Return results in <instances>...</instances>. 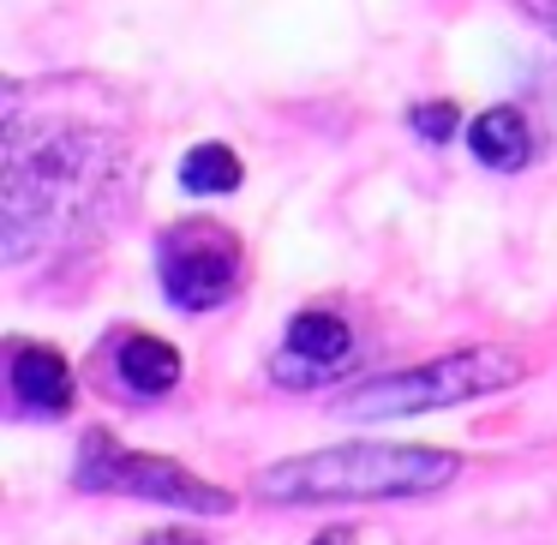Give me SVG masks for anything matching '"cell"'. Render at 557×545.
I'll return each instance as SVG.
<instances>
[{"mask_svg":"<svg viewBox=\"0 0 557 545\" xmlns=\"http://www.w3.org/2000/svg\"><path fill=\"white\" fill-rule=\"evenodd\" d=\"M126 162L121 133L85 114H30L18 85H7V126H0V240L7 264H25L49 240L73 234Z\"/></svg>","mask_w":557,"mask_h":545,"instance_id":"1","label":"cell"},{"mask_svg":"<svg viewBox=\"0 0 557 545\" xmlns=\"http://www.w3.org/2000/svg\"><path fill=\"white\" fill-rule=\"evenodd\" d=\"M461 473L456 449L425 444H336L270 461L252 480L258 504H377V497H425Z\"/></svg>","mask_w":557,"mask_h":545,"instance_id":"2","label":"cell"},{"mask_svg":"<svg viewBox=\"0 0 557 545\" xmlns=\"http://www.w3.org/2000/svg\"><path fill=\"white\" fill-rule=\"evenodd\" d=\"M521 377H528V360L509 348H456L425 366H408V372H384V377H366V384L342 389L336 413L342 420H408V413L497 396V389L521 384Z\"/></svg>","mask_w":557,"mask_h":545,"instance_id":"3","label":"cell"},{"mask_svg":"<svg viewBox=\"0 0 557 545\" xmlns=\"http://www.w3.org/2000/svg\"><path fill=\"white\" fill-rule=\"evenodd\" d=\"M73 485H78V492H114V497H145V504L193 509V516H228V509H234V492L198 480L193 468H181V461H169V456H138V449H121L109 432H85Z\"/></svg>","mask_w":557,"mask_h":545,"instance_id":"4","label":"cell"},{"mask_svg":"<svg viewBox=\"0 0 557 545\" xmlns=\"http://www.w3.org/2000/svg\"><path fill=\"white\" fill-rule=\"evenodd\" d=\"M157 282H162V294H169V306H181V312H216V306H228L246 282L240 234L210 222V216L162 228Z\"/></svg>","mask_w":557,"mask_h":545,"instance_id":"5","label":"cell"},{"mask_svg":"<svg viewBox=\"0 0 557 545\" xmlns=\"http://www.w3.org/2000/svg\"><path fill=\"white\" fill-rule=\"evenodd\" d=\"M348 360H354V330H348V318L312 306V312H300V318L288 324L282 354L270 360V372H276V384H288V389H312V384H330V377H336Z\"/></svg>","mask_w":557,"mask_h":545,"instance_id":"6","label":"cell"},{"mask_svg":"<svg viewBox=\"0 0 557 545\" xmlns=\"http://www.w3.org/2000/svg\"><path fill=\"white\" fill-rule=\"evenodd\" d=\"M7 384H13L18 413L61 420V413L73 408V366H66V354H54L49 342H13V348H7Z\"/></svg>","mask_w":557,"mask_h":545,"instance_id":"7","label":"cell"},{"mask_svg":"<svg viewBox=\"0 0 557 545\" xmlns=\"http://www.w3.org/2000/svg\"><path fill=\"white\" fill-rule=\"evenodd\" d=\"M114 377H121L126 396L157 401V396H169V389L181 384V354H174V342H162V336L126 330V336H114Z\"/></svg>","mask_w":557,"mask_h":545,"instance_id":"8","label":"cell"},{"mask_svg":"<svg viewBox=\"0 0 557 545\" xmlns=\"http://www.w3.org/2000/svg\"><path fill=\"white\" fill-rule=\"evenodd\" d=\"M468 150L485 162V169L497 174H516L533 162V126L521 109H509V102H497V109H485L480 121L468 126Z\"/></svg>","mask_w":557,"mask_h":545,"instance_id":"9","label":"cell"},{"mask_svg":"<svg viewBox=\"0 0 557 545\" xmlns=\"http://www.w3.org/2000/svg\"><path fill=\"white\" fill-rule=\"evenodd\" d=\"M246 181V162L234 157L228 145H193L181 162V186L198 198H222V193H240Z\"/></svg>","mask_w":557,"mask_h":545,"instance_id":"10","label":"cell"},{"mask_svg":"<svg viewBox=\"0 0 557 545\" xmlns=\"http://www.w3.org/2000/svg\"><path fill=\"white\" fill-rule=\"evenodd\" d=\"M456 121H461L456 102H413V109H408V126L420 138H432V145H444V138L456 133Z\"/></svg>","mask_w":557,"mask_h":545,"instance_id":"11","label":"cell"},{"mask_svg":"<svg viewBox=\"0 0 557 545\" xmlns=\"http://www.w3.org/2000/svg\"><path fill=\"white\" fill-rule=\"evenodd\" d=\"M516 7H521V13H528V18H533V25H540V30H545V37H552V42H557V0H516Z\"/></svg>","mask_w":557,"mask_h":545,"instance_id":"12","label":"cell"},{"mask_svg":"<svg viewBox=\"0 0 557 545\" xmlns=\"http://www.w3.org/2000/svg\"><path fill=\"white\" fill-rule=\"evenodd\" d=\"M138 545H205L198 533H181V528H157V533H145Z\"/></svg>","mask_w":557,"mask_h":545,"instance_id":"13","label":"cell"},{"mask_svg":"<svg viewBox=\"0 0 557 545\" xmlns=\"http://www.w3.org/2000/svg\"><path fill=\"white\" fill-rule=\"evenodd\" d=\"M312 545H360V540H354V528H324Z\"/></svg>","mask_w":557,"mask_h":545,"instance_id":"14","label":"cell"}]
</instances>
